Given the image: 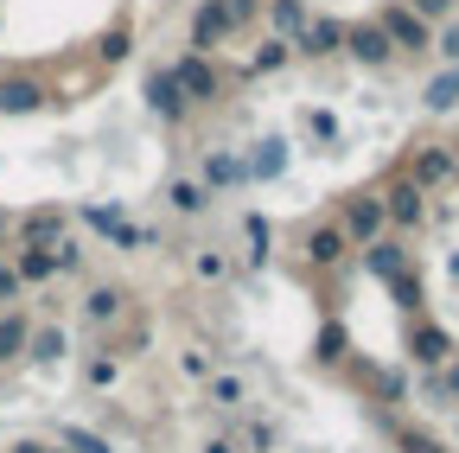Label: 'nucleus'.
<instances>
[{"label":"nucleus","mask_w":459,"mask_h":453,"mask_svg":"<svg viewBox=\"0 0 459 453\" xmlns=\"http://www.w3.org/2000/svg\"><path fill=\"white\" fill-rule=\"evenodd\" d=\"M377 198H383V223H389V237H421V231H428V211H434V205H428V192H421V186H409L402 173H395Z\"/></svg>","instance_id":"1"},{"label":"nucleus","mask_w":459,"mask_h":453,"mask_svg":"<svg viewBox=\"0 0 459 453\" xmlns=\"http://www.w3.org/2000/svg\"><path fill=\"white\" fill-rule=\"evenodd\" d=\"M402 358H409V370H440V364H453L459 358V345H453V332L440 326V319H409V338H402Z\"/></svg>","instance_id":"2"},{"label":"nucleus","mask_w":459,"mask_h":453,"mask_svg":"<svg viewBox=\"0 0 459 453\" xmlns=\"http://www.w3.org/2000/svg\"><path fill=\"white\" fill-rule=\"evenodd\" d=\"M402 179L421 186L428 198H434L440 186H453V141H415L409 160H402Z\"/></svg>","instance_id":"3"},{"label":"nucleus","mask_w":459,"mask_h":453,"mask_svg":"<svg viewBox=\"0 0 459 453\" xmlns=\"http://www.w3.org/2000/svg\"><path fill=\"white\" fill-rule=\"evenodd\" d=\"M338 231L351 237V249H364V243L389 237V223H383V198H377V192H344V198H338Z\"/></svg>","instance_id":"4"},{"label":"nucleus","mask_w":459,"mask_h":453,"mask_svg":"<svg viewBox=\"0 0 459 453\" xmlns=\"http://www.w3.org/2000/svg\"><path fill=\"white\" fill-rule=\"evenodd\" d=\"M83 223H90L96 237H108V243L122 249V256H141V249H153V243H160L153 231L128 223V211H122V205H83Z\"/></svg>","instance_id":"5"},{"label":"nucleus","mask_w":459,"mask_h":453,"mask_svg":"<svg viewBox=\"0 0 459 453\" xmlns=\"http://www.w3.org/2000/svg\"><path fill=\"white\" fill-rule=\"evenodd\" d=\"M377 26H383V39L395 45V58L409 51V58H421V51H434V26L421 20V13H409L402 0H389V7L377 13Z\"/></svg>","instance_id":"6"},{"label":"nucleus","mask_w":459,"mask_h":453,"mask_svg":"<svg viewBox=\"0 0 459 453\" xmlns=\"http://www.w3.org/2000/svg\"><path fill=\"white\" fill-rule=\"evenodd\" d=\"M344 256H351V237L338 231V217H325V223H307V237H300V262H307L313 274H332V268H344Z\"/></svg>","instance_id":"7"},{"label":"nucleus","mask_w":459,"mask_h":453,"mask_svg":"<svg viewBox=\"0 0 459 453\" xmlns=\"http://www.w3.org/2000/svg\"><path fill=\"white\" fill-rule=\"evenodd\" d=\"M166 71H172V83L186 90V102H192V109L223 102V71L204 58V51H186V58H179V65H166Z\"/></svg>","instance_id":"8"},{"label":"nucleus","mask_w":459,"mask_h":453,"mask_svg":"<svg viewBox=\"0 0 459 453\" xmlns=\"http://www.w3.org/2000/svg\"><path fill=\"white\" fill-rule=\"evenodd\" d=\"M57 237H71V211L65 205H39L26 217H13V249H51Z\"/></svg>","instance_id":"9"},{"label":"nucleus","mask_w":459,"mask_h":453,"mask_svg":"<svg viewBox=\"0 0 459 453\" xmlns=\"http://www.w3.org/2000/svg\"><path fill=\"white\" fill-rule=\"evenodd\" d=\"M77 313H83V326L115 332V326L128 319V288H122V281H90L83 301H77Z\"/></svg>","instance_id":"10"},{"label":"nucleus","mask_w":459,"mask_h":453,"mask_svg":"<svg viewBox=\"0 0 459 453\" xmlns=\"http://www.w3.org/2000/svg\"><path fill=\"white\" fill-rule=\"evenodd\" d=\"M287 45H294V58H313V65H325V58H338V51H344V20H332V13H313L294 39H287Z\"/></svg>","instance_id":"11"},{"label":"nucleus","mask_w":459,"mask_h":453,"mask_svg":"<svg viewBox=\"0 0 459 453\" xmlns=\"http://www.w3.org/2000/svg\"><path fill=\"white\" fill-rule=\"evenodd\" d=\"M344 58H358L364 71H389L395 65V45L383 39L377 20H358V26H344Z\"/></svg>","instance_id":"12"},{"label":"nucleus","mask_w":459,"mask_h":453,"mask_svg":"<svg viewBox=\"0 0 459 453\" xmlns=\"http://www.w3.org/2000/svg\"><path fill=\"white\" fill-rule=\"evenodd\" d=\"M409 268H415L409 237H377V243H364V274H370V281H383V288H389L395 274H409Z\"/></svg>","instance_id":"13"},{"label":"nucleus","mask_w":459,"mask_h":453,"mask_svg":"<svg viewBox=\"0 0 459 453\" xmlns=\"http://www.w3.org/2000/svg\"><path fill=\"white\" fill-rule=\"evenodd\" d=\"M198 186H204V192H237V186H249L243 153H237V147H211L204 166H198Z\"/></svg>","instance_id":"14"},{"label":"nucleus","mask_w":459,"mask_h":453,"mask_svg":"<svg viewBox=\"0 0 459 453\" xmlns=\"http://www.w3.org/2000/svg\"><path fill=\"white\" fill-rule=\"evenodd\" d=\"M147 109H153L160 122H172V128H179V122L192 116V102H186V90L172 83V71H166V65H160V71H147Z\"/></svg>","instance_id":"15"},{"label":"nucleus","mask_w":459,"mask_h":453,"mask_svg":"<svg viewBox=\"0 0 459 453\" xmlns=\"http://www.w3.org/2000/svg\"><path fill=\"white\" fill-rule=\"evenodd\" d=\"M287 160H294V153H287V141L268 135V141H255V147L243 153V173H249V186H274V179L287 173Z\"/></svg>","instance_id":"16"},{"label":"nucleus","mask_w":459,"mask_h":453,"mask_svg":"<svg viewBox=\"0 0 459 453\" xmlns=\"http://www.w3.org/2000/svg\"><path fill=\"white\" fill-rule=\"evenodd\" d=\"M65 358H71V332L57 326V319H51V326H39V319H32V338H26V364L51 370V364H65Z\"/></svg>","instance_id":"17"},{"label":"nucleus","mask_w":459,"mask_h":453,"mask_svg":"<svg viewBox=\"0 0 459 453\" xmlns=\"http://www.w3.org/2000/svg\"><path fill=\"white\" fill-rule=\"evenodd\" d=\"M51 102V90L39 77H0V116H39Z\"/></svg>","instance_id":"18"},{"label":"nucleus","mask_w":459,"mask_h":453,"mask_svg":"<svg viewBox=\"0 0 459 453\" xmlns=\"http://www.w3.org/2000/svg\"><path fill=\"white\" fill-rule=\"evenodd\" d=\"M26 338H32V313L26 307H7V313H0V370L26 364Z\"/></svg>","instance_id":"19"},{"label":"nucleus","mask_w":459,"mask_h":453,"mask_svg":"<svg viewBox=\"0 0 459 453\" xmlns=\"http://www.w3.org/2000/svg\"><path fill=\"white\" fill-rule=\"evenodd\" d=\"M223 39H237V32H230V20L217 13V0H198V7H192V39H186V45L211 58V51H217Z\"/></svg>","instance_id":"20"},{"label":"nucleus","mask_w":459,"mask_h":453,"mask_svg":"<svg viewBox=\"0 0 459 453\" xmlns=\"http://www.w3.org/2000/svg\"><path fill=\"white\" fill-rule=\"evenodd\" d=\"M13 262V274H20V288H51L57 281V262H51V249H0Z\"/></svg>","instance_id":"21"},{"label":"nucleus","mask_w":459,"mask_h":453,"mask_svg":"<svg viewBox=\"0 0 459 453\" xmlns=\"http://www.w3.org/2000/svg\"><path fill=\"white\" fill-rule=\"evenodd\" d=\"M344 358H351V332H344V319H319V332H313V364L338 370Z\"/></svg>","instance_id":"22"},{"label":"nucleus","mask_w":459,"mask_h":453,"mask_svg":"<svg viewBox=\"0 0 459 453\" xmlns=\"http://www.w3.org/2000/svg\"><path fill=\"white\" fill-rule=\"evenodd\" d=\"M204 403L223 409V415H237V409L249 403V383H243L237 370H211V377H204Z\"/></svg>","instance_id":"23"},{"label":"nucleus","mask_w":459,"mask_h":453,"mask_svg":"<svg viewBox=\"0 0 459 453\" xmlns=\"http://www.w3.org/2000/svg\"><path fill=\"white\" fill-rule=\"evenodd\" d=\"M262 20H268V39H294L313 20V7L307 0H262Z\"/></svg>","instance_id":"24"},{"label":"nucleus","mask_w":459,"mask_h":453,"mask_svg":"<svg viewBox=\"0 0 459 453\" xmlns=\"http://www.w3.org/2000/svg\"><path fill=\"white\" fill-rule=\"evenodd\" d=\"M51 447H65V453H115V440L96 434V428H83V422H57L51 428Z\"/></svg>","instance_id":"25"},{"label":"nucleus","mask_w":459,"mask_h":453,"mask_svg":"<svg viewBox=\"0 0 459 453\" xmlns=\"http://www.w3.org/2000/svg\"><path fill=\"white\" fill-rule=\"evenodd\" d=\"M166 211H172V217H204V211H211V192H204L198 179H172V186H166Z\"/></svg>","instance_id":"26"},{"label":"nucleus","mask_w":459,"mask_h":453,"mask_svg":"<svg viewBox=\"0 0 459 453\" xmlns=\"http://www.w3.org/2000/svg\"><path fill=\"white\" fill-rule=\"evenodd\" d=\"M243 237H249V256H243V262H249V268H268V262H274V223H268L262 211H249V217H243Z\"/></svg>","instance_id":"27"},{"label":"nucleus","mask_w":459,"mask_h":453,"mask_svg":"<svg viewBox=\"0 0 459 453\" xmlns=\"http://www.w3.org/2000/svg\"><path fill=\"white\" fill-rule=\"evenodd\" d=\"M421 109H434V116H446V109H459V65H446L428 90H421Z\"/></svg>","instance_id":"28"},{"label":"nucleus","mask_w":459,"mask_h":453,"mask_svg":"<svg viewBox=\"0 0 459 453\" xmlns=\"http://www.w3.org/2000/svg\"><path fill=\"white\" fill-rule=\"evenodd\" d=\"M83 383H90V389H115V383H122V358H115L108 345L90 352V358H83Z\"/></svg>","instance_id":"29"},{"label":"nucleus","mask_w":459,"mask_h":453,"mask_svg":"<svg viewBox=\"0 0 459 453\" xmlns=\"http://www.w3.org/2000/svg\"><path fill=\"white\" fill-rule=\"evenodd\" d=\"M287 58H294V45H287V39H262V45L249 51V77H274Z\"/></svg>","instance_id":"30"},{"label":"nucleus","mask_w":459,"mask_h":453,"mask_svg":"<svg viewBox=\"0 0 459 453\" xmlns=\"http://www.w3.org/2000/svg\"><path fill=\"white\" fill-rule=\"evenodd\" d=\"M358 377H370V389H377V403H402L409 396V370H370V364H358Z\"/></svg>","instance_id":"31"},{"label":"nucleus","mask_w":459,"mask_h":453,"mask_svg":"<svg viewBox=\"0 0 459 453\" xmlns=\"http://www.w3.org/2000/svg\"><path fill=\"white\" fill-rule=\"evenodd\" d=\"M274 447H281L274 422H262V415H255V422H243V428H237V453H274Z\"/></svg>","instance_id":"32"},{"label":"nucleus","mask_w":459,"mask_h":453,"mask_svg":"<svg viewBox=\"0 0 459 453\" xmlns=\"http://www.w3.org/2000/svg\"><path fill=\"white\" fill-rule=\"evenodd\" d=\"M389 294H395V313L421 319V307H428V301H421V274H415V268H409V274H395V281H389Z\"/></svg>","instance_id":"33"},{"label":"nucleus","mask_w":459,"mask_h":453,"mask_svg":"<svg viewBox=\"0 0 459 453\" xmlns=\"http://www.w3.org/2000/svg\"><path fill=\"white\" fill-rule=\"evenodd\" d=\"M395 453H446V440H440V434H428V428L395 422Z\"/></svg>","instance_id":"34"},{"label":"nucleus","mask_w":459,"mask_h":453,"mask_svg":"<svg viewBox=\"0 0 459 453\" xmlns=\"http://www.w3.org/2000/svg\"><path fill=\"white\" fill-rule=\"evenodd\" d=\"M51 262H57V274H83L90 249H83L77 237H57V243H51Z\"/></svg>","instance_id":"35"},{"label":"nucleus","mask_w":459,"mask_h":453,"mask_svg":"<svg viewBox=\"0 0 459 453\" xmlns=\"http://www.w3.org/2000/svg\"><path fill=\"white\" fill-rule=\"evenodd\" d=\"M217 13L230 20V32H249L262 20V0H217Z\"/></svg>","instance_id":"36"},{"label":"nucleus","mask_w":459,"mask_h":453,"mask_svg":"<svg viewBox=\"0 0 459 453\" xmlns=\"http://www.w3.org/2000/svg\"><path fill=\"white\" fill-rule=\"evenodd\" d=\"M192 274H198V281H223V274H230V256H223V249H198V256H192Z\"/></svg>","instance_id":"37"},{"label":"nucleus","mask_w":459,"mask_h":453,"mask_svg":"<svg viewBox=\"0 0 459 453\" xmlns=\"http://www.w3.org/2000/svg\"><path fill=\"white\" fill-rule=\"evenodd\" d=\"M20 301H26V288H20V274H13V262L0 256V313H7V307H20Z\"/></svg>","instance_id":"38"},{"label":"nucleus","mask_w":459,"mask_h":453,"mask_svg":"<svg viewBox=\"0 0 459 453\" xmlns=\"http://www.w3.org/2000/svg\"><path fill=\"white\" fill-rule=\"evenodd\" d=\"M402 7H409V13H421L428 26H440V20H453V7H459V0H402Z\"/></svg>","instance_id":"39"},{"label":"nucleus","mask_w":459,"mask_h":453,"mask_svg":"<svg viewBox=\"0 0 459 453\" xmlns=\"http://www.w3.org/2000/svg\"><path fill=\"white\" fill-rule=\"evenodd\" d=\"M300 128H307V135H319V141H338V122L325 116V109H307V116H300Z\"/></svg>","instance_id":"40"},{"label":"nucleus","mask_w":459,"mask_h":453,"mask_svg":"<svg viewBox=\"0 0 459 453\" xmlns=\"http://www.w3.org/2000/svg\"><path fill=\"white\" fill-rule=\"evenodd\" d=\"M434 51H440L446 65H459V20H446V26L434 32Z\"/></svg>","instance_id":"41"},{"label":"nucleus","mask_w":459,"mask_h":453,"mask_svg":"<svg viewBox=\"0 0 459 453\" xmlns=\"http://www.w3.org/2000/svg\"><path fill=\"white\" fill-rule=\"evenodd\" d=\"M179 370H186V377H198V383H204V377H211V370H217V358H211V352H198V345H192V352H186V358H179Z\"/></svg>","instance_id":"42"},{"label":"nucleus","mask_w":459,"mask_h":453,"mask_svg":"<svg viewBox=\"0 0 459 453\" xmlns=\"http://www.w3.org/2000/svg\"><path fill=\"white\" fill-rule=\"evenodd\" d=\"M96 58H102V65H122V58H128V32H108V39L96 45Z\"/></svg>","instance_id":"43"},{"label":"nucleus","mask_w":459,"mask_h":453,"mask_svg":"<svg viewBox=\"0 0 459 453\" xmlns=\"http://www.w3.org/2000/svg\"><path fill=\"white\" fill-rule=\"evenodd\" d=\"M0 453H51V440H45V434H20V440L0 447Z\"/></svg>","instance_id":"44"},{"label":"nucleus","mask_w":459,"mask_h":453,"mask_svg":"<svg viewBox=\"0 0 459 453\" xmlns=\"http://www.w3.org/2000/svg\"><path fill=\"white\" fill-rule=\"evenodd\" d=\"M198 453H237V434H204Z\"/></svg>","instance_id":"45"},{"label":"nucleus","mask_w":459,"mask_h":453,"mask_svg":"<svg viewBox=\"0 0 459 453\" xmlns=\"http://www.w3.org/2000/svg\"><path fill=\"white\" fill-rule=\"evenodd\" d=\"M7 237H13V217H7V211H0V243H7Z\"/></svg>","instance_id":"46"},{"label":"nucleus","mask_w":459,"mask_h":453,"mask_svg":"<svg viewBox=\"0 0 459 453\" xmlns=\"http://www.w3.org/2000/svg\"><path fill=\"white\" fill-rule=\"evenodd\" d=\"M453 186H459V141H453Z\"/></svg>","instance_id":"47"},{"label":"nucleus","mask_w":459,"mask_h":453,"mask_svg":"<svg viewBox=\"0 0 459 453\" xmlns=\"http://www.w3.org/2000/svg\"><path fill=\"white\" fill-rule=\"evenodd\" d=\"M51 453H65V447H51Z\"/></svg>","instance_id":"48"}]
</instances>
